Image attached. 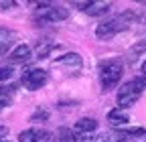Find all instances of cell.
<instances>
[{
	"label": "cell",
	"mask_w": 146,
	"mask_h": 142,
	"mask_svg": "<svg viewBox=\"0 0 146 142\" xmlns=\"http://www.w3.org/2000/svg\"><path fill=\"white\" fill-rule=\"evenodd\" d=\"M124 73V65L120 59H104L98 65V75H100V83H102V90L110 92L120 83Z\"/></svg>",
	"instance_id": "1"
},
{
	"label": "cell",
	"mask_w": 146,
	"mask_h": 142,
	"mask_svg": "<svg viewBox=\"0 0 146 142\" xmlns=\"http://www.w3.org/2000/svg\"><path fill=\"white\" fill-rule=\"evenodd\" d=\"M132 21H134V14H132L130 10H126V12L114 16V19H110V21L98 25V29H96V37H98L100 41H108V39H112L114 35L126 31L128 27L132 25Z\"/></svg>",
	"instance_id": "2"
},
{
	"label": "cell",
	"mask_w": 146,
	"mask_h": 142,
	"mask_svg": "<svg viewBox=\"0 0 146 142\" xmlns=\"http://www.w3.org/2000/svg\"><path fill=\"white\" fill-rule=\"evenodd\" d=\"M144 87H146V77L144 75L126 81L118 92V108L126 110V108H130V106H134L138 102V98L142 96Z\"/></svg>",
	"instance_id": "3"
},
{
	"label": "cell",
	"mask_w": 146,
	"mask_h": 142,
	"mask_svg": "<svg viewBox=\"0 0 146 142\" xmlns=\"http://www.w3.org/2000/svg\"><path fill=\"white\" fill-rule=\"evenodd\" d=\"M67 19V8L57 6V4H39V8L35 10V23L43 27V25H53Z\"/></svg>",
	"instance_id": "4"
},
{
	"label": "cell",
	"mask_w": 146,
	"mask_h": 142,
	"mask_svg": "<svg viewBox=\"0 0 146 142\" xmlns=\"http://www.w3.org/2000/svg\"><path fill=\"white\" fill-rule=\"evenodd\" d=\"M49 81V75L45 69H39V67H31L27 69L25 73L21 75V83L27 87V90L35 92V90H41V87Z\"/></svg>",
	"instance_id": "5"
},
{
	"label": "cell",
	"mask_w": 146,
	"mask_h": 142,
	"mask_svg": "<svg viewBox=\"0 0 146 142\" xmlns=\"http://www.w3.org/2000/svg\"><path fill=\"white\" fill-rule=\"evenodd\" d=\"M18 142H55V136L47 130H36L29 128L18 134Z\"/></svg>",
	"instance_id": "6"
},
{
	"label": "cell",
	"mask_w": 146,
	"mask_h": 142,
	"mask_svg": "<svg viewBox=\"0 0 146 142\" xmlns=\"http://www.w3.org/2000/svg\"><path fill=\"white\" fill-rule=\"evenodd\" d=\"M75 6H79L89 16H98V14H106L112 8V2H75Z\"/></svg>",
	"instance_id": "7"
},
{
	"label": "cell",
	"mask_w": 146,
	"mask_h": 142,
	"mask_svg": "<svg viewBox=\"0 0 146 142\" xmlns=\"http://www.w3.org/2000/svg\"><path fill=\"white\" fill-rule=\"evenodd\" d=\"M73 130H75L79 136H89V134H94L98 130V122L94 118H81V120L75 122V128Z\"/></svg>",
	"instance_id": "8"
},
{
	"label": "cell",
	"mask_w": 146,
	"mask_h": 142,
	"mask_svg": "<svg viewBox=\"0 0 146 142\" xmlns=\"http://www.w3.org/2000/svg\"><path fill=\"white\" fill-rule=\"evenodd\" d=\"M14 41H16V33H12L10 29L0 27V55L8 53V49L14 45Z\"/></svg>",
	"instance_id": "9"
},
{
	"label": "cell",
	"mask_w": 146,
	"mask_h": 142,
	"mask_svg": "<svg viewBox=\"0 0 146 142\" xmlns=\"http://www.w3.org/2000/svg\"><path fill=\"white\" fill-rule=\"evenodd\" d=\"M108 122L114 124V126H124V124L130 122V116H128V112L122 110V108H114L112 112H108Z\"/></svg>",
	"instance_id": "10"
},
{
	"label": "cell",
	"mask_w": 146,
	"mask_h": 142,
	"mask_svg": "<svg viewBox=\"0 0 146 142\" xmlns=\"http://www.w3.org/2000/svg\"><path fill=\"white\" fill-rule=\"evenodd\" d=\"M10 63H25L31 59V47L29 45H18L12 53H10Z\"/></svg>",
	"instance_id": "11"
},
{
	"label": "cell",
	"mask_w": 146,
	"mask_h": 142,
	"mask_svg": "<svg viewBox=\"0 0 146 142\" xmlns=\"http://www.w3.org/2000/svg\"><path fill=\"white\" fill-rule=\"evenodd\" d=\"M14 85H6V87H0V110L2 108H8L12 104V98H14Z\"/></svg>",
	"instance_id": "12"
},
{
	"label": "cell",
	"mask_w": 146,
	"mask_h": 142,
	"mask_svg": "<svg viewBox=\"0 0 146 142\" xmlns=\"http://www.w3.org/2000/svg\"><path fill=\"white\" fill-rule=\"evenodd\" d=\"M57 63L67 65V67H73V69H79L81 67V57L77 55V53H67V55H63Z\"/></svg>",
	"instance_id": "13"
},
{
	"label": "cell",
	"mask_w": 146,
	"mask_h": 142,
	"mask_svg": "<svg viewBox=\"0 0 146 142\" xmlns=\"http://www.w3.org/2000/svg\"><path fill=\"white\" fill-rule=\"evenodd\" d=\"M59 136H61V142H75V136H73V132L67 130V128H61V130H59Z\"/></svg>",
	"instance_id": "14"
},
{
	"label": "cell",
	"mask_w": 146,
	"mask_h": 142,
	"mask_svg": "<svg viewBox=\"0 0 146 142\" xmlns=\"http://www.w3.org/2000/svg\"><path fill=\"white\" fill-rule=\"evenodd\" d=\"M12 75V69L10 67H0V81H4Z\"/></svg>",
	"instance_id": "15"
},
{
	"label": "cell",
	"mask_w": 146,
	"mask_h": 142,
	"mask_svg": "<svg viewBox=\"0 0 146 142\" xmlns=\"http://www.w3.org/2000/svg\"><path fill=\"white\" fill-rule=\"evenodd\" d=\"M47 116H49L47 112H39V114H35V116H33V120H47Z\"/></svg>",
	"instance_id": "16"
},
{
	"label": "cell",
	"mask_w": 146,
	"mask_h": 142,
	"mask_svg": "<svg viewBox=\"0 0 146 142\" xmlns=\"http://www.w3.org/2000/svg\"><path fill=\"white\" fill-rule=\"evenodd\" d=\"M8 8V6H16V2H0V8Z\"/></svg>",
	"instance_id": "17"
},
{
	"label": "cell",
	"mask_w": 146,
	"mask_h": 142,
	"mask_svg": "<svg viewBox=\"0 0 146 142\" xmlns=\"http://www.w3.org/2000/svg\"><path fill=\"white\" fill-rule=\"evenodd\" d=\"M140 71H142V75H144V77H146V61H144V63H142V67H140Z\"/></svg>",
	"instance_id": "18"
},
{
	"label": "cell",
	"mask_w": 146,
	"mask_h": 142,
	"mask_svg": "<svg viewBox=\"0 0 146 142\" xmlns=\"http://www.w3.org/2000/svg\"><path fill=\"white\" fill-rule=\"evenodd\" d=\"M0 142H6V140H0Z\"/></svg>",
	"instance_id": "19"
}]
</instances>
